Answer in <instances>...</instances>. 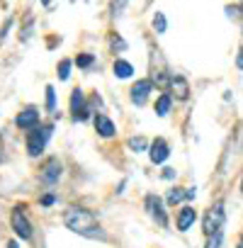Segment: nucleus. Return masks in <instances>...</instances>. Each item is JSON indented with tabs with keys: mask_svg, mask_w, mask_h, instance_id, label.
Wrapping results in <instances>:
<instances>
[{
	"mask_svg": "<svg viewBox=\"0 0 243 248\" xmlns=\"http://www.w3.org/2000/svg\"><path fill=\"white\" fill-rule=\"evenodd\" d=\"M238 248H243V236H241V241H238Z\"/></svg>",
	"mask_w": 243,
	"mask_h": 248,
	"instance_id": "c85d7f7f",
	"label": "nucleus"
},
{
	"mask_svg": "<svg viewBox=\"0 0 243 248\" xmlns=\"http://www.w3.org/2000/svg\"><path fill=\"white\" fill-rule=\"evenodd\" d=\"M153 30H156L158 34H163V32L168 30V20H166L163 13H156V15H153Z\"/></svg>",
	"mask_w": 243,
	"mask_h": 248,
	"instance_id": "a211bd4d",
	"label": "nucleus"
},
{
	"mask_svg": "<svg viewBox=\"0 0 243 248\" xmlns=\"http://www.w3.org/2000/svg\"><path fill=\"white\" fill-rule=\"evenodd\" d=\"M236 66H238V68H243V46H241V51H238V59H236Z\"/></svg>",
	"mask_w": 243,
	"mask_h": 248,
	"instance_id": "a878e982",
	"label": "nucleus"
},
{
	"mask_svg": "<svg viewBox=\"0 0 243 248\" xmlns=\"http://www.w3.org/2000/svg\"><path fill=\"white\" fill-rule=\"evenodd\" d=\"M163 178H166V180H173V178H175V170H173V168H166V170H163Z\"/></svg>",
	"mask_w": 243,
	"mask_h": 248,
	"instance_id": "5701e85b",
	"label": "nucleus"
},
{
	"mask_svg": "<svg viewBox=\"0 0 243 248\" xmlns=\"http://www.w3.org/2000/svg\"><path fill=\"white\" fill-rule=\"evenodd\" d=\"M224 219H226V214H224V204L221 202H216L207 214H204V233L207 236H214V233H219L221 231V226H224Z\"/></svg>",
	"mask_w": 243,
	"mask_h": 248,
	"instance_id": "7ed1b4c3",
	"label": "nucleus"
},
{
	"mask_svg": "<svg viewBox=\"0 0 243 248\" xmlns=\"http://www.w3.org/2000/svg\"><path fill=\"white\" fill-rule=\"evenodd\" d=\"M95 129H97V134H100V137L109 139V137L114 134V124H112V119H109V117L97 114V117H95Z\"/></svg>",
	"mask_w": 243,
	"mask_h": 248,
	"instance_id": "f8f14e48",
	"label": "nucleus"
},
{
	"mask_svg": "<svg viewBox=\"0 0 243 248\" xmlns=\"http://www.w3.org/2000/svg\"><path fill=\"white\" fill-rule=\"evenodd\" d=\"M221 241H224V236H221V231H219V233L209 236V241H207V246H204V248H219V246H221Z\"/></svg>",
	"mask_w": 243,
	"mask_h": 248,
	"instance_id": "412c9836",
	"label": "nucleus"
},
{
	"mask_svg": "<svg viewBox=\"0 0 243 248\" xmlns=\"http://www.w3.org/2000/svg\"><path fill=\"white\" fill-rule=\"evenodd\" d=\"M51 124H46V127H39V129H34V132H30V137H27V151H30V156H42L44 154V146H46V141H49V137H51Z\"/></svg>",
	"mask_w": 243,
	"mask_h": 248,
	"instance_id": "f03ea898",
	"label": "nucleus"
},
{
	"mask_svg": "<svg viewBox=\"0 0 243 248\" xmlns=\"http://www.w3.org/2000/svg\"><path fill=\"white\" fill-rule=\"evenodd\" d=\"M76 63H78L80 68H88V66H92V56H90V54H83V56L76 59Z\"/></svg>",
	"mask_w": 243,
	"mask_h": 248,
	"instance_id": "4be33fe9",
	"label": "nucleus"
},
{
	"mask_svg": "<svg viewBox=\"0 0 243 248\" xmlns=\"http://www.w3.org/2000/svg\"><path fill=\"white\" fill-rule=\"evenodd\" d=\"M68 76H71V61L63 59V61L59 63V78H61V80H68Z\"/></svg>",
	"mask_w": 243,
	"mask_h": 248,
	"instance_id": "6ab92c4d",
	"label": "nucleus"
},
{
	"mask_svg": "<svg viewBox=\"0 0 243 248\" xmlns=\"http://www.w3.org/2000/svg\"><path fill=\"white\" fill-rule=\"evenodd\" d=\"M170 90L175 93L178 100H187V95H190V85H187V80L182 76H173L170 78Z\"/></svg>",
	"mask_w": 243,
	"mask_h": 248,
	"instance_id": "9b49d317",
	"label": "nucleus"
},
{
	"mask_svg": "<svg viewBox=\"0 0 243 248\" xmlns=\"http://www.w3.org/2000/svg\"><path fill=\"white\" fill-rule=\"evenodd\" d=\"M182 200H187V190H185V187H175V190L168 192V202H170V204H178V202H182Z\"/></svg>",
	"mask_w": 243,
	"mask_h": 248,
	"instance_id": "f3484780",
	"label": "nucleus"
},
{
	"mask_svg": "<svg viewBox=\"0 0 243 248\" xmlns=\"http://www.w3.org/2000/svg\"><path fill=\"white\" fill-rule=\"evenodd\" d=\"M8 248H17V243H15V241H10V243H8Z\"/></svg>",
	"mask_w": 243,
	"mask_h": 248,
	"instance_id": "cd10ccee",
	"label": "nucleus"
},
{
	"mask_svg": "<svg viewBox=\"0 0 243 248\" xmlns=\"http://www.w3.org/2000/svg\"><path fill=\"white\" fill-rule=\"evenodd\" d=\"M195 219H197V212H195L192 207H182L180 214H178V229H180V231H187V229L195 224Z\"/></svg>",
	"mask_w": 243,
	"mask_h": 248,
	"instance_id": "ddd939ff",
	"label": "nucleus"
},
{
	"mask_svg": "<svg viewBox=\"0 0 243 248\" xmlns=\"http://www.w3.org/2000/svg\"><path fill=\"white\" fill-rule=\"evenodd\" d=\"M195 195H197V190H195V187H187V200H192Z\"/></svg>",
	"mask_w": 243,
	"mask_h": 248,
	"instance_id": "bb28decb",
	"label": "nucleus"
},
{
	"mask_svg": "<svg viewBox=\"0 0 243 248\" xmlns=\"http://www.w3.org/2000/svg\"><path fill=\"white\" fill-rule=\"evenodd\" d=\"M168 109H170V95H168V93H163V95L156 100V114H158V117H166V114H168Z\"/></svg>",
	"mask_w": 243,
	"mask_h": 248,
	"instance_id": "2eb2a0df",
	"label": "nucleus"
},
{
	"mask_svg": "<svg viewBox=\"0 0 243 248\" xmlns=\"http://www.w3.org/2000/svg\"><path fill=\"white\" fill-rule=\"evenodd\" d=\"M10 221H13V231H15L22 241H30V238H32V224L27 221V217L22 214V209H20V207L13 212Z\"/></svg>",
	"mask_w": 243,
	"mask_h": 248,
	"instance_id": "20e7f679",
	"label": "nucleus"
},
{
	"mask_svg": "<svg viewBox=\"0 0 243 248\" xmlns=\"http://www.w3.org/2000/svg\"><path fill=\"white\" fill-rule=\"evenodd\" d=\"M127 146H129L132 151H137V154H139V151H146V149H149V141H146L144 137H134V139H129V141H127Z\"/></svg>",
	"mask_w": 243,
	"mask_h": 248,
	"instance_id": "dca6fc26",
	"label": "nucleus"
},
{
	"mask_svg": "<svg viewBox=\"0 0 243 248\" xmlns=\"http://www.w3.org/2000/svg\"><path fill=\"white\" fill-rule=\"evenodd\" d=\"M54 107H56V93H54L51 85H46V109L54 112Z\"/></svg>",
	"mask_w": 243,
	"mask_h": 248,
	"instance_id": "aec40b11",
	"label": "nucleus"
},
{
	"mask_svg": "<svg viewBox=\"0 0 243 248\" xmlns=\"http://www.w3.org/2000/svg\"><path fill=\"white\" fill-rule=\"evenodd\" d=\"M149 93H151V80H137L132 85V102L134 105H144Z\"/></svg>",
	"mask_w": 243,
	"mask_h": 248,
	"instance_id": "1a4fd4ad",
	"label": "nucleus"
},
{
	"mask_svg": "<svg viewBox=\"0 0 243 248\" xmlns=\"http://www.w3.org/2000/svg\"><path fill=\"white\" fill-rule=\"evenodd\" d=\"M132 73H134V68H132L129 61H124V59H117L114 61V76L117 78H129Z\"/></svg>",
	"mask_w": 243,
	"mask_h": 248,
	"instance_id": "4468645a",
	"label": "nucleus"
},
{
	"mask_svg": "<svg viewBox=\"0 0 243 248\" xmlns=\"http://www.w3.org/2000/svg\"><path fill=\"white\" fill-rule=\"evenodd\" d=\"M42 204H44V207L54 204V195H44V197H42Z\"/></svg>",
	"mask_w": 243,
	"mask_h": 248,
	"instance_id": "b1692460",
	"label": "nucleus"
},
{
	"mask_svg": "<svg viewBox=\"0 0 243 248\" xmlns=\"http://www.w3.org/2000/svg\"><path fill=\"white\" fill-rule=\"evenodd\" d=\"M63 224H66V229H71V231L78 233V236H85V238H100V241L107 238L105 231L97 226L95 214L88 212V209H83V207H68V209L63 212Z\"/></svg>",
	"mask_w": 243,
	"mask_h": 248,
	"instance_id": "f257e3e1",
	"label": "nucleus"
},
{
	"mask_svg": "<svg viewBox=\"0 0 243 248\" xmlns=\"http://www.w3.org/2000/svg\"><path fill=\"white\" fill-rule=\"evenodd\" d=\"M146 209H149V214L158 221V226H168V217H166V209H163V202H161V197L158 195H149L146 197Z\"/></svg>",
	"mask_w": 243,
	"mask_h": 248,
	"instance_id": "39448f33",
	"label": "nucleus"
},
{
	"mask_svg": "<svg viewBox=\"0 0 243 248\" xmlns=\"http://www.w3.org/2000/svg\"><path fill=\"white\" fill-rule=\"evenodd\" d=\"M59 178H61V163H59V158H49L39 170V180L46 185H54Z\"/></svg>",
	"mask_w": 243,
	"mask_h": 248,
	"instance_id": "423d86ee",
	"label": "nucleus"
},
{
	"mask_svg": "<svg viewBox=\"0 0 243 248\" xmlns=\"http://www.w3.org/2000/svg\"><path fill=\"white\" fill-rule=\"evenodd\" d=\"M112 44H114V46H119V49H124V46H127V44H124V42H122L119 37H112Z\"/></svg>",
	"mask_w": 243,
	"mask_h": 248,
	"instance_id": "393cba45",
	"label": "nucleus"
},
{
	"mask_svg": "<svg viewBox=\"0 0 243 248\" xmlns=\"http://www.w3.org/2000/svg\"><path fill=\"white\" fill-rule=\"evenodd\" d=\"M71 112H73V119H85V117H88V107H85V95H83V90H73V95H71Z\"/></svg>",
	"mask_w": 243,
	"mask_h": 248,
	"instance_id": "6e6552de",
	"label": "nucleus"
},
{
	"mask_svg": "<svg viewBox=\"0 0 243 248\" xmlns=\"http://www.w3.org/2000/svg\"><path fill=\"white\" fill-rule=\"evenodd\" d=\"M15 124H17L20 129H34L37 124H39V109H34V107L22 109V112L15 117Z\"/></svg>",
	"mask_w": 243,
	"mask_h": 248,
	"instance_id": "0eeeda50",
	"label": "nucleus"
},
{
	"mask_svg": "<svg viewBox=\"0 0 243 248\" xmlns=\"http://www.w3.org/2000/svg\"><path fill=\"white\" fill-rule=\"evenodd\" d=\"M149 156H151L153 163H163V161L170 156V149H168V144H166L163 139H156V141L151 144V149H149Z\"/></svg>",
	"mask_w": 243,
	"mask_h": 248,
	"instance_id": "9d476101",
	"label": "nucleus"
}]
</instances>
